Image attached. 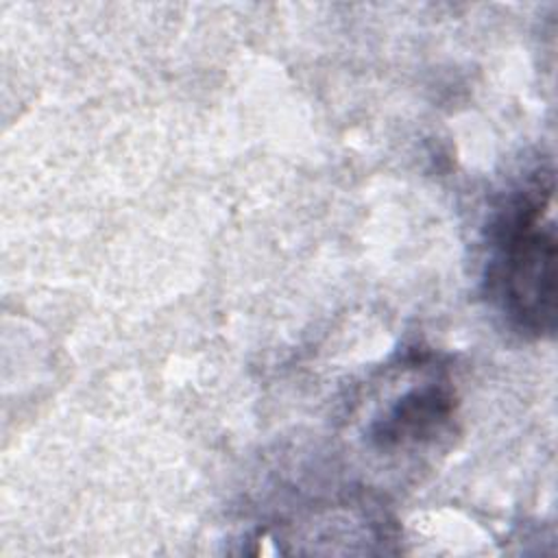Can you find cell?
Instances as JSON below:
<instances>
[{
	"label": "cell",
	"mask_w": 558,
	"mask_h": 558,
	"mask_svg": "<svg viewBox=\"0 0 558 558\" xmlns=\"http://www.w3.org/2000/svg\"><path fill=\"white\" fill-rule=\"evenodd\" d=\"M456 412V397L449 381L427 379L405 388L386 410L373 418L371 440L386 451L425 445L442 434Z\"/></svg>",
	"instance_id": "obj_2"
},
{
	"label": "cell",
	"mask_w": 558,
	"mask_h": 558,
	"mask_svg": "<svg viewBox=\"0 0 558 558\" xmlns=\"http://www.w3.org/2000/svg\"><path fill=\"white\" fill-rule=\"evenodd\" d=\"M554 174L538 166L521 179L488 225L484 294L504 323L523 338L556 327Z\"/></svg>",
	"instance_id": "obj_1"
}]
</instances>
